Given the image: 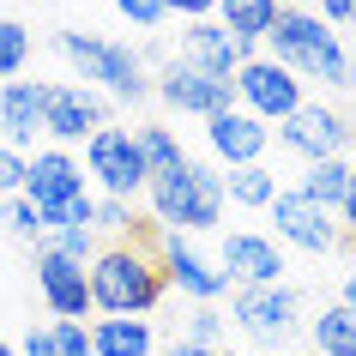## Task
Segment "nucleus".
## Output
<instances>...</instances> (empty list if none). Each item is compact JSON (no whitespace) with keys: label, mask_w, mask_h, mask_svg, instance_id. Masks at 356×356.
I'll use <instances>...</instances> for the list:
<instances>
[{"label":"nucleus","mask_w":356,"mask_h":356,"mask_svg":"<svg viewBox=\"0 0 356 356\" xmlns=\"http://www.w3.org/2000/svg\"><path fill=\"white\" fill-rule=\"evenodd\" d=\"M37 290H42V302H49V314H55V320L97 314V308H91V272H85L79 260H67V254H55L49 242L37 248Z\"/></svg>","instance_id":"13"},{"label":"nucleus","mask_w":356,"mask_h":356,"mask_svg":"<svg viewBox=\"0 0 356 356\" xmlns=\"http://www.w3.org/2000/svg\"><path fill=\"white\" fill-rule=\"evenodd\" d=\"M0 356H19V350H13V344H6V338H0Z\"/></svg>","instance_id":"39"},{"label":"nucleus","mask_w":356,"mask_h":356,"mask_svg":"<svg viewBox=\"0 0 356 356\" xmlns=\"http://www.w3.org/2000/svg\"><path fill=\"white\" fill-rule=\"evenodd\" d=\"M320 19L326 24H350L356 19V0H320Z\"/></svg>","instance_id":"35"},{"label":"nucleus","mask_w":356,"mask_h":356,"mask_svg":"<svg viewBox=\"0 0 356 356\" xmlns=\"http://www.w3.org/2000/svg\"><path fill=\"white\" fill-rule=\"evenodd\" d=\"M115 6H121V19H133L139 31H157V24H163V6H157V0H115Z\"/></svg>","instance_id":"32"},{"label":"nucleus","mask_w":356,"mask_h":356,"mask_svg":"<svg viewBox=\"0 0 356 356\" xmlns=\"http://www.w3.org/2000/svg\"><path fill=\"white\" fill-rule=\"evenodd\" d=\"M344 356H356V344H350V350H344Z\"/></svg>","instance_id":"41"},{"label":"nucleus","mask_w":356,"mask_h":356,"mask_svg":"<svg viewBox=\"0 0 356 356\" xmlns=\"http://www.w3.org/2000/svg\"><path fill=\"white\" fill-rule=\"evenodd\" d=\"M163 356H211V350H200V344H181V338H175V344H169Z\"/></svg>","instance_id":"38"},{"label":"nucleus","mask_w":356,"mask_h":356,"mask_svg":"<svg viewBox=\"0 0 356 356\" xmlns=\"http://www.w3.org/2000/svg\"><path fill=\"white\" fill-rule=\"evenodd\" d=\"M224 272H229V284H284V248L272 236H260V229H229Z\"/></svg>","instance_id":"17"},{"label":"nucleus","mask_w":356,"mask_h":356,"mask_svg":"<svg viewBox=\"0 0 356 356\" xmlns=\"http://www.w3.org/2000/svg\"><path fill=\"white\" fill-rule=\"evenodd\" d=\"M151 91L163 97L169 109L200 115V121H211V115L236 109V85H229V79H211V73H200V67H188V60H163V73L151 79Z\"/></svg>","instance_id":"8"},{"label":"nucleus","mask_w":356,"mask_h":356,"mask_svg":"<svg viewBox=\"0 0 356 356\" xmlns=\"http://www.w3.org/2000/svg\"><path fill=\"white\" fill-rule=\"evenodd\" d=\"M151 350H157L151 320H139V314H103V320H91V356H151Z\"/></svg>","instance_id":"19"},{"label":"nucleus","mask_w":356,"mask_h":356,"mask_svg":"<svg viewBox=\"0 0 356 356\" xmlns=\"http://www.w3.org/2000/svg\"><path fill=\"white\" fill-rule=\"evenodd\" d=\"M91 272V308L97 314H139L145 320L157 302H163V266H157V254L139 242H109L97 248V260L85 266Z\"/></svg>","instance_id":"2"},{"label":"nucleus","mask_w":356,"mask_h":356,"mask_svg":"<svg viewBox=\"0 0 356 356\" xmlns=\"http://www.w3.org/2000/svg\"><path fill=\"white\" fill-rule=\"evenodd\" d=\"M350 133L356 127L338 109H326V103H302L290 121H278V145H290L296 157H308V163H326V157H344Z\"/></svg>","instance_id":"9"},{"label":"nucleus","mask_w":356,"mask_h":356,"mask_svg":"<svg viewBox=\"0 0 356 356\" xmlns=\"http://www.w3.org/2000/svg\"><path fill=\"white\" fill-rule=\"evenodd\" d=\"M229 314H236V326H242V332L272 338V344H278V338L296 326L302 296L290 290V284H242V290H236V302H229Z\"/></svg>","instance_id":"10"},{"label":"nucleus","mask_w":356,"mask_h":356,"mask_svg":"<svg viewBox=\"0 0 356 356\" xmlns=\"http://www.w3.org/2000/svg\"><path fill=\"white\" fill-rule=\"evenodd\" d=\"M181 60L188 67H200V73H211V79H236V67H242V42L229 37L218 19H200V24H188L181 31Z\"/></svg>","instance_id":"18"},{"label":"nucleus","mask_w":356,"mask_h":356,"mask_svg":"<svg viewBox=\"0 0 356 356\" xmlns=\"http://www.w3.org/2000/svg\"><path fill=\"white\" fill-rule=\"evenodd\" d=\"M211 19L242 42V55H260L266 31H272V19H278V0H218V13H211Z\"/></svg>","instance_id":"20"},{"label":"nucleus","mask_w":356,"mask_h":356,"mask_svg":"<svg viewBox=\"0 0 356 356\" xmlns=\"http://www.w3.org/2000/svg\"><path fill=\"white\" fill-rule=\"evenodd\" d=\"M229 85H236V109H248L266 127L272 121H290L302 109V79L290 67H278V60H266V55H248Z\"/></svg>","instance_id":"5"},{"label":"nucleus","mask_w":356,"mask_h":356,"mask_svg":"<svg viewBox=\"0 0 356 356\" xmlns=\"http://www.w3.org/2000/svg\"><path fill=\"white\" fill-rule=\"evenodd\" d=\"M42 103H49L42 79H6L0 85V145L31 157V145H37V133H42Z\"/></svg>","instance_id":"15"},{"label":"nucleus","mask_w":356,"mask_h":356,"mask_svg":"<svg viewBox=\"0 0 356 356\" xmlns=\"http://www.w3.org/2000/svg\"><path fill=\"white\" fill-rule=\"evenodd\" d=\"M206 145L218 163L229 169H242V163H260L266 145H272V127L266 121H254L248 109H224V115H211L206 121Z\"/></svg>","instance_id":"16"},{"label":"nucleus","mask_w":356,"mask_h":356,"mask_svg":"<svg viewBox=\"0 0 356 356\" xmlns=\"http://www.w3.org/2000/svg\"><path fill=\"white\" fill-rule=\"evenodd\" d=\"M97 127H109V109L91 85H49V103H42V133H55L60 145L73 139H91Z\"/></svg>","instance_id":"14"},{"label":"nucleus","mask_w":356,"mask_h":356,"mask_svg":"<svg viewBox=\"0 0 356 356\" xmlns=\"http://www.w3.org/2000/svg\"><path fill=\"white\" fill-rule=\"evenodd\" d=\"M272 224H278V242L284 248H302V254H332L338 242H344V229H338L332 211L308 206L302 193H272Z\"/></svg>","instance_id":"12"},{"label":"nucleus","mask_w":356,"mask_h":356,"mask_svg":"<svg viewBox=\"0 0 356 356\" xmlns=\"http://www.w3.org/2000/svg\"><path fill=\"white\" fill-rule=\"evenodd\" d=\"M19 356H60V350H55V338H49V326H37V332L24 338V344H19Z\"/></svg>","instance_id":"34"},{"label":"nucleus","mask_w":356,"mask_h":356,"mask_svg":"<svg viewBox=\"0 0 356 356\" xmlns=\"http://www.w3.org/2000/svg\"><path fill=\"white\" fill-rule=\"evenodd\" d=\"M338 218H344L338 229H350V236H356V163H350V188H344V206H338Z\"/></svg>","instance_id":"36"},{"label":"nucleus","mask_w":356,"mask_h":356,"mask_svg":"<svg viewBox=\"0 0 356 356\" xmlns=\"http://www.w3.org/2000/svg\"><path fill=\"white\" fill-rule=\"evenodd\" d=\"M260 49H266V60L290 67L296 79H320L332 91H350L356 85V60L344 55L338 31L320 13H308V6H278V19H272Z\"/></svg>","instance_id":"1"},{"label":"nucleus","mask_w":356,"mask_h":356,"mask_svg":"<svg viewBox=\"0 0 356 356\" xmlns=\"http://www.w3.org/2000/svg\"><path fill=\"white\" fill-rule=\"evenodd\" d=\"M85 169L97 175V188L109 193V200H133V193L151 181L133 127H97L91 139H85Z\"/></svg>","instance_id":"6"},{"label":"nucleus","mask_w":356,"mask_h":356,"mask_svg":"<svg viewBox=\"0 0 356 356\" xmlns=\"http://www.w3.org/2000/svg\"><path fill=\"white\" fill-rule=\"evenodd\" d=\"M344 188H350V163L344 157H326V163H308L302 169V200L308 206H320V211H338L344 206Z\"/></svg>","instance_id":"21"},{"label":"nucleus","mask_w":356,"mask_h":356,"mask_svg":"<svg viewBox=\"0 0 356 356\" xmlns=\"http://www.w3.org/2000/svg\"><path fill=\"white\" fill-rule=\"evenodd\" d=\"M31 60V31L19 19H0V79H19Z\"/></svg>","instance_id":"25"},{"label":"nucleus","mask_w":356,"mask_h":356,"mask_svg":"<svg viewBox=\"0 0 356 356\" xmlns=\"http://www.w3.org/2000/svg\"><path fill=\"white\" fill-rule=\"evenodd\" d=\"M224 326H229V320L218 314V308H206V302H200V308L188 314V338H181V344H200V350L218 356V350H224Z\"/></svg>","instance_id":"26"},{"label":"nucleus","mask_w":356,"mask_h":356,"mask_svg":"<svg viewBox=\"0 0 356 356\" xmlns=\"http://www.w3.org/2000/svg\"><path fill=\"white\" fill-rule=\"evenodd\" d=\"M49 248L67 254V260H79V266H91V260H97V229H55Z\"/></svg>","instance_id":"28"},{"label":"nucleus","mask_w":356,"mask_h":356,"mask_svg":"<svg viewBox=\"0 0 356 356\" xmlns=\"http://www.w3.org/2000/svg\"><path fill=\"white\" fill-rule=\"evenodd\" d=\"M133 224H139V218H133V200H109V193L97 200V218H91L97 236H115V242H127Z\"/></svg>","instance_id":"27"},{"label":"nucleus","mask_w":356,"mask_h":356,"mask_svg":"<svg viewBox=\"0 0 356 356\" xmlns=\"http://www.w3.org/2000/svg\"><path fill=\"white\" fill-rule=\"evenodd\" d=\"M133 139H139L145 175H175V169L188 163V157H181V139H175L169 127H133Z\"/></svg>","instance_id":"23"},{"label":"nucleus","mask_w":356,"mask_h":356,"mask_svg":"<svg viewBox=\"0 0 356 356\" xmlns=\"http://www.w3.org/2000/svg\"><path fill=\"white\" fill-rule=\"evenodd\" d=\"M157 6H163V19H169V13H181L188 24H200V19L218 13V0H157Z\"/></svg>","instance_id":"33"},{"label":"nucleus","mask_w":356,"mask_h":356,"mask_svg":"<svg viewBox=\"0 0 356 356\" xmlns=\"http://www.w3.org/2000/svg\"><path fill=\"white\" fill-rule=\"evenodd\" d=\"M157 266H163V284H175L181 296L206 302V308L229 290V272L211 266V260H200V254L181 242V229H163V236H157Z\"/></svg>","instance_id":"11"},{"label":"nucleus","mask_w":356,"mask_h":356,"mask_svg":"<svg viewBox=\"0 0 356 356\" xmlns=\"http://www.w3.org/2000/svg\"><path fill=\"white\" fill-rule=\"evenodd\" d=\"M49 338H55L60 356H91V326H85V320H55Z\"/></svg>","instance_id":"30"},{"label":"nucleus","mask_w":356,"mask_h":356,"mask_svg":"<svg viewBox=\"0 0 356 356\" xmlns=\"http://www.w3.org/2000/svg\"><path fill=\"white\" fill-rule=\"evenodd\" d=\"M338 308H344V314L356 320V272H350V278H344V296H338Z\"/></svg>","instance_id":"37"},{"label":"nucleus","mask_w":356,"mask_h":356,"mask_svg":"<svg viewBox=\"0 0 356 356\" xmlns=\"http://www.w3.org/2000/svg\"><path fill=\"white\" fill-rule=\"evenodd\" d=\"M60 55L79 67V79H85V85H97V91H109V97H121V103H139V97L151 91L145 60L133 55L127 42L85 37V31H60Z\"/></svg>","instance_id":"4"},{"label":"nucleus","mask_w":356,"mask_h":356,"mask_svg":"<svg viewBox=\"0 0 356 356\" xmlns=\"http://www.w3.org/2000/svg\"><path fill=\"white\" fill-rule=\"evenodd\" d=\"M308 332H314V350L320 356H344L356 344V320L344 314V308H326L320 320H308Z\"/></svg>","instance_id":"24"},{"label":"nucleus","mask_w":356,"mask_h":356,"mask_svg":"<svg viewBox=\"0 0 356 356\" xmlns=\"http://www.w3.org/2000/svg\"><path fill=\"white\" fill-rule=\"evenodd\" d=\"M218 356H236V350H218Z\"/></svg>","instance_id":"40"},{"label":"nucleus","mask_w":356,"mask_h":356,"mask_svg":"<svg viewBox=\"0 0 356 356\" xmlns=\"http://www.w3.org/2000/svg\"><path fill=\"white\" fill-rule=\"evenodd\" d=\"M145 193L163 229H218L224 218V169L211 163H181L175 175H151Z\"/></svg>","instance_id":"3"},{"label":"nucleus","mask_w":356,"mask_h":356,"mask_svg":"<svg viewBox=\"0 0 356 356\" xmlns=\"http://www.w3.org/2000/svg\"><path fill=\"white\" fill-rule=\"evenodd\" d=\"M272 193H278V181H272V169H266V163H242V169H229V175H224V200H229V206L260 211V206H272Z\"/></svg>","instance_id":"22"},{"label":"nucleus","mask_w":356,"mask_h":356,"mask_svg":"<svg viewBox=\"0 0 356 356\" xmlns=\"http://www.w3.org/2000/svg\"><path fill=\"white\" fill-rule=\"evenodd\" d=\"M24 163H31V157H19L13 145H0V200L24 193Z\"/></svg>","instance_id":"31"},{"label":"nucleus","mask_w":356,"mask_h":356,"mask_svg":"<svg viewBox=\"0 0 356 356\" xmlns=\"http://www.w3.org/2000/svg\"><path fill=\"white\" fill-rule=\"evenodd\" d=\"M6 229H13L19 242H37V236H42V218H37V206H31L24 193H13V200H6Z\"/></svg>","instance_id":"29"},{"label":"nucleus","mask_w":356,"mask_h":356,"mask_svg":"<svg viewBox=\"0 0 356 356\" xmlns=\"http://www.w3.org/2000/svg\"><path fill=\"white\" fill-rule=\"evenodd\" d=\"M85 193V169H79V157L73 151H37L31 163H24V200L37 206V218H42V236L55 229V218L67 211V200H79Z\"/></svg>","instance_id":"7"}]
</instances>
